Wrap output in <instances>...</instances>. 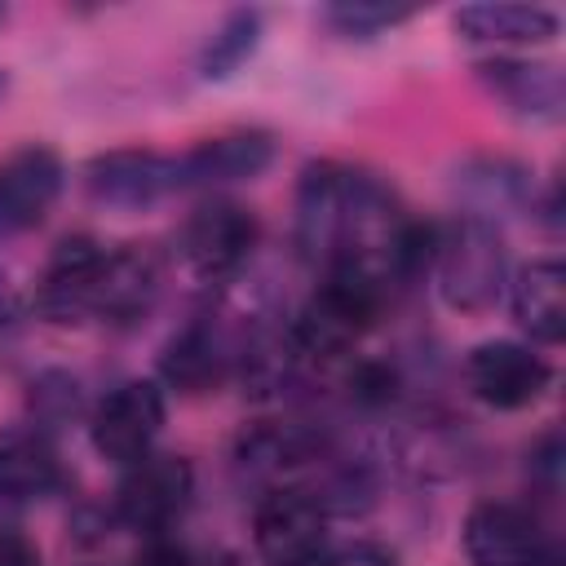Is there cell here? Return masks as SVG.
<instances>
[{"label": "cell", "instance_id": "6da1fadb", "mask_svg": "<svg viewBox=\"0 0 566 566\" xmlns=\"http://www.w3.org/2000/svg\"><path fill=\"white\" fill-rule=\"evenodd\" d=\"M429 270L438 283V296L460 314L491 310L509 287V248L495 221L482 217H455L433 230Z\"/></svg>", "mask_w": 566, "mask_h": 566}, {"label": "cell", "instance_id": "ffe728a7", "mask_svg": "<svg viewBox=\"0 0 566 566\" xmlns=\"http://www.w3.org/2000/svg\"><path fill=\"white\" fill-rule=\"evenodd\" d=\"M261 40V13L256 9H234L221 18V27L208 35L203 53H199V75L203 80H230L256 49Z\"/></svg>", "mask_w": 566, "mask_h": 566}, {"label": "cell", "instance_id": "603a6c76", "mask_svg": "<svg viewBox=\"0 0 566 566\" xmlns=\"http://www.w3.org/2000/svg\"><path fill=\"white\" fill-rule=\"evenodd\" d=\"M0 566H40V553L27 535L18 531H0Z\"/></svg>", "mask_w": 566, "mask_h": 566}, {"label": "cell", "instance_id": "cb8c5ba5", "mask_svg": "<svg viewBox=\"0 0 566 566\" xmlns=\"http://www.w3.org/2000/svg\"><path fill=\"white\" fill-rule=\"evenodd\" d=\"M4 84H9V80H4V71H0V97H4Z\"/></svg>", "mask_w": 566, "mask_h": 566}, {"label": "cell", "instance_id": "484cf974", "mask_svg": "<svg viewBox=\"0 0 566 566\" xmlns=\"http://www.w3.org/2000/svg\"><path fill=\"white\" fill-rule=\"evenodd\" d=\"M0 296H4V287H0Z\"/></svg>", "mask_w": 566, "mask_h": 566}, {"label": "cell", "instance_id": "9c48e42d", "mask_svg": "<svg viewBox=\"0 0 566 566\" xmlns=\"http://www.w3.org/2000/svg\"><path fill=\"white\" fill-rule=\"evenodd\" d=\"M62 181H66V168H62L57 150H49L40 142L9 150L0 159V239L35 230L53 212Z\"/></svg>", "mask_w": 566, "mask_h": 566}, {"label": "cell", "instance_id": "5b68a950", "mask_svg": "<svg viewBox=\"0 0 566 566\" xmlns=\"http://www.w3.org/2000/svg\"><path fill=\"white\" fill-rule=\"evenodd\" d=\"M252 539L270 566H310L327 553V509L305 486H270L256 500Z\"/></svg>", "mask_w": 566, "mask_h": 566}, {"label": "cell", "instance_id": "d6986e66", "mask_svg": "<svg viewBox=\"0 0 566 566\" xmlns=\"http://www.w3.org/2000/svg\"><path fill=\"white\" fill-rule=\"evenodd\" d=\"M455 186L464 190V199H469V208H473L469 217H482V221L504 217V212H517V208H526V199H531V177H526V168H517V164H509V159H473V164L460 168Z\"/></svg>", "mask_w": 566, "mask_h": 566}, {"label": "cell", "instance_id": "d4e9b609", "mask_svg": "<svg viewBox=\"0 0 566 566\" xmlns=\"http://www.w3.org/2000/svg\"><path fill=\"white\" fill-rule=\"evenodd\" d=\"M0 18H4V4H0Z\"/></svg>", "mask_w": 566, "mask_h": 566}, {"label": "cell", "instance_id": "52a82bcc", "mask_svg": "<svg viewBox=\"0 0 566 566\" xmlns=\"http://www.w3.org/2000/svg\"><path fill=\"white\" fill-rule=\"evenodd\" d=\"M464 557L473 566H544L548 539L539 517L513 500H482L464 517Z\"/></svg>", "mask_w": 566, "mask_h": 566}, {"label": "cell", "instance_id": "8fae6325", "mask_svg": "<svg viewBox=\"0 0 566 566\" xmlns=\"http://www.w3.org/2000/svg\"><path fill=\"white\" fill-rule=\"evenodd\" d=\"M102 261H106V248L97 239L88 234L62 239L35 283V310L49 323H84L93 314V287H97Z\"/></svg>", "mask_w": 566, "mask_h": 566}, {"label": "cell", "instance_id": "3957f363", "mask_svg": "<svg viewBox=\"0 0 566 566\" xmlns=\"http://www.w3.org/2000/svg\"><path fill=\"white\" fill-rule=\"evenodd\" d=\"M256 248V217L234 199H208L199 203L177 234L181 265L203 283L234 279Z\"/></svg>", "mask_w": 566, "mask_h": 566}, {"label": "cell", "instance_id": "e0dca14e", "mask_svg": "<svg viewBox=\"0 0 566 566\" xmlns=\"http://www.w3.org/2000/svg\"><path fill=\"white\" fill-rule=\"evenodd\" d=\"M62 482V460L44 429L18 424L0 433V500H40Z\"/></svg>", "mask_w": 566, "mask_h": 566}, {"label": "cell", "instance_id": "ba28073f", "mask_svg": "<svg viewBox=\"0 0 566 566\" xmlns=\"http://www.w3.org/2000/svg\"><path fill=\"white\" fill-rule=\"evenodd\" d=\"M84 186H88V195L102 208L137 212V208H150L164 195L181 190L177 155H159V150H142V146H119V150H106V155L88 159Z\"/></svg>", "mask_w": 566, "mask_h": 566}, {"label": "cell", "instance_id": "7c38bea8", "mask_svg": "<svg viewBox=\"0 0 566 566\" xmlns=\"http://www.w3.org/2000/svg\"><path fill=\"white\" fill-rule=\"evenodd\" d=\"M159 279H164L159 256L150 248H142V243L106 248L88 318H102V323H115V327H128V323L146 318L150 305L159 301Z\"/></svg>", "mask_w": 566, "mask_h": 566}, {"label": "cell", "instance_id": "5bb4252c", "mask_svg": "<svg viewBox=\"0 0 566 566\" xmlns=\"http://www.w3.org/2000/svg\"><path fill=\"white\" fill-rule=\"evenodd\" d=\"M478 75L522 119H557L566 106V84L553 62L491 57V62H478Z\"/></svg>", "mask_w": 566, "mask_h": 566}, {"label": "cell", "instance_id": "277c9868", "mask_svg": "<svg viewBox=\"0 0 566 566\" xmlns=\"http://www.w3.org/2000/svg\"><path fill=\"white\" fill-rule=\"evenodd\" d=\"M195 495V469L186 455L172 451H146L142 460L124 464V478L115 486V513L124 526L142 535H164Z\"/></svg>", "mask_w": 566, "mask_h": 566}, {"label": "cell", "instance_id": "2e32d148", "mask_svg": "<svg viewBox=\"0 0 566 566\" xmlns=\"http://www.w3.org/2000/svg\"><path fill=\"white\" fill-rule=\"evenodd\" d=\"M234 358L239 354L230 349V340L221 336V327L212 318H195V323H186L168 340V349L159 358V371L181 394H208V389H217L230 376V363Z\"/></svg>", "mask_w": 566, "mask_h": 566}, {"label": "cell", "instance_id": "7402d4cb", "mask_svg": "<svg viewBox=\"0 0 566 566\" xmlns=\"http://www.w3.org/2000/svg\"><path fill=\"white\" fill-rule=\"evenodd\" d=\"M128 566H195L190 553L181 544H172L168 535H146V544L137 548V557Z\"/></svg>", "mask_w": 566, "mask_h": 566}, {"label": "cell", "instance_id": "ac0fdd59", "mask_svg": "<svg viewBox=\"0 0 566 566\" xmlns=\"http://www.w3.org/2000/svg\"><path fill=\"white\" fill-rule=\"evenodd\" d=\"M455 31L473 44H548L562 18L544 4H464L455 9Z\"/></svg>", "mask_w": 566, "mask_h": 566}, {"label": "cell", "instance_id": "44dd1931", "mask_svg": "<svg viewBox=\"0 0 566 566\" xmlns=\"http://www.w3.org/2000/svg\"><path fill=\"white\" fill-rule=\"evenodd\" d=\"M416 9L411 4H385V0H345V4H332L323 18L340 31V35H358V40H371L380 31H394L398 22H407Z\"/></svg>", "mask_w": 566, "mask_h": 566}, {"label": "cell", "instance_id": "7a4b0ae2", "mask_svg": "<svg viewBox=\"0 0 566 566\" xmlns=\"http://www.w3.org/2000/svg\"><path fill=\"white\" fill-rule=\"evenodd\" d=\"M385 296H389V287H380L367 274L323 270V283L305 296V305L292 318L287 345L296 349V358H314V363L345 358L376 323Z\"/></svg>", "mask_w": 566, "mask_h": 566}, {"label": "cell", "instance_id": "30bf717a", "mask_svg": "<svg viewBox=\"0 0 566 566\" xmlns=\"http://www.w3.org/2000/svg\"><path fill=\"white\" fill-rule=\"evenodd\" d=\"M464 380L473 398H482L495 411H522L544 398L553 367L517 340H486L464 358Z\"/></svg>", "mask_w": 566, "mask_h": 566}, {"label": "cell", "instance_id": "9a60e30c", "mask_svg": "<svg viewBox=\"0 0 566 566\" xmlns=\"http://www.w3.org/2000/svg\"><path fill=\"white\" fill-rule=\"evenodd\" d=\"M509 305L517 327L539 340V345H557L566 336V270L553 256L526 261L513 279H509Z\"/></svg>", "mask_w": 566, "mask_h": 566}, {"label": "cell", "instance_id": "4fadbf2b", "mask_svg": "<svg viewBox=\"0 0 566 566\" xmlns=\"http://www.w3.org/2000/svg\"><path fill=\"white\" fill-rule=\"evenodd\" d=\"M274 159V142L256 128H239V133H217L203 137L195 150L177 155V181L186 186H230V181H252L270 168Z\"/></svg>", "mask_w": 566, "mask_h": 566}, {"label": "cell", "instance_id": "8992f818", "mask_svg": "<svg viewBox=\"0 0 566 566\" xmlns=\"http://www.w3.org/2000/svg\"><path fill=\"white\" fill-rule=\"evenodd\" d=\"M164 416H168V402H164V389L155 380H124L88 416L93 451L111 464H133L146 451H155Z\"/></svg>", "mask_w": 566, "mask_h": 566}]
</instances>
